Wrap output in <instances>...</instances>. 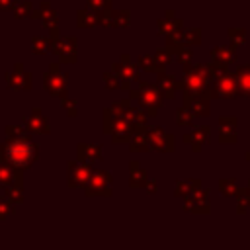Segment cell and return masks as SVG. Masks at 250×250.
I'll list each match as a JSON object with an SVG mask.
<instances>
[{"label": "cell", "mask_w": 250, "mask_h": 250, "mask_svg": "<svg viewBox=\"0 0 250 250\" xmlns=\"http://www.w3.org/2000/svg\"><path fill=\"white\" fill-rule=\"evenodd\" d=\"M8 158L16 166H27L33 158V146L25 141H14L8 146Z\"/></svg>", "instance_id": "obj_1"}]
</instances>
